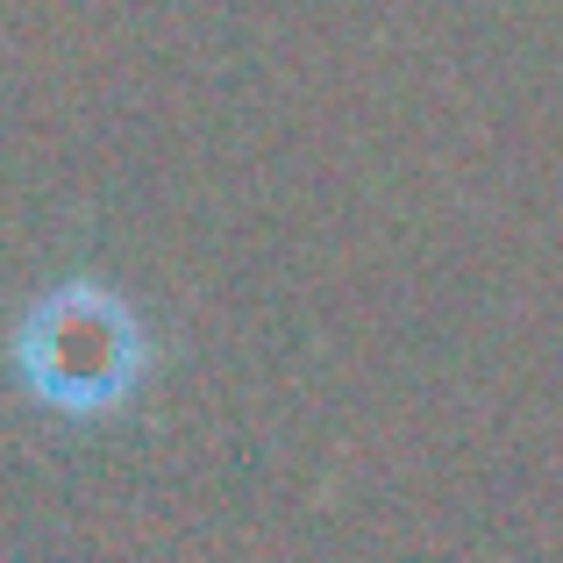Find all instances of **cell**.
Masks as SVG:
<instances>
[{
    "mask_svg": "<svg viewBox=\"0 0 563 563\" xmlns=\"http://www.w3.org/2000/svg\"><path fill=\"white\" fill-rule=\"evenodd\" d=\"M8 364L51 413L86 421V413H114L136 399L151 372V335H143V314L122 300V286L57 278L14 321Z\"/></svg>",
    "mask_w": 563,
    "mask_h": 563,
    "instance_id": "obj_1",
    "label": "cell"
}]
</instances>
